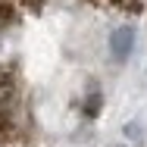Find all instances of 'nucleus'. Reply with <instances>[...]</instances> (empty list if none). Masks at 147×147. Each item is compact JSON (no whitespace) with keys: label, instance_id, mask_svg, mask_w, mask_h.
<instances>
[{"label":"nucleus","instance_id":"nucleus-3","mask_svg":"<svg viewBox=\"0 0 147 147\" xmlns=\"http://www.w3.org/2000/svg\"><path fill=\"white\" fill-rule=\"evenodd\" d=\"M131 47H135V28L131 25H119L113 34H110V53L116 63H125L128 53H131Z\"/></svg>","mask_w":147,"mask_h":147},{"label":"nucleus","instance_id":"nucleus-1","mask_svg":"<svg viewBox=\"0 0 147 147\" xmlns=\"http://www.w3.org/2000/svg\"><path fill=\"white\" fill-rule=\"evenodd\" d=\"M28 135V110L13 69L0 66V147L19 144Z\"/></svg>","mask_w":147,"mask_h":147},{"label":"nucleus","instance_id":"nucleus-2","mask_svg":"<svg viewBox=\"0 0 147 147\" xmlns=\"http://www.w3.org/2000/svg\"><path fill=\"white\" fill-rule=\"evenodd\" d=\"M44 9V0H0V31L19 25L34 13Z\"/></svg>","mask_w":147,"mask_h":147},{"label":"nucleus","instance_id":"nucleus-4","mask_svg":"<svg viewBox=\"0 0 147 147\" xmlns=\"http://www.w3.org/2000/svg\"><path fill=\"white\" fill-rule=\"evenodd\" d=\"M88 3L103 6V9H116V13H128V16L144 9V0H88Z\"/></svg>","mask_w":147,"mask_h":147}]
</instances>
